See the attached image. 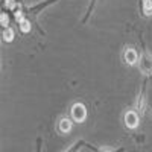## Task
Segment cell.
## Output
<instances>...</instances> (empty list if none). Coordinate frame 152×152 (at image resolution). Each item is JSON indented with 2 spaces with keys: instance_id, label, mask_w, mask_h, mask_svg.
Wrapping results in <instances>:
<instances>
[{
  "instance_id": "1",
  "label": "cell",
  "mask_w": 152,
  "mask_h": 152,
  "mask_svg": "<svg viewBox=\"0 0 152 152\" xmlns=\"http://www.w3.org/2000/svg\"><path fill=\"white\" fill-rule=\"evenodd\" d=\"M72 117L75 122H84L87 119V108L82 105V104H75L73 108H72Z\"/></svg>"
},
{
  "instance_id": "2",
  "label": "cell",
  "mask_w": 152,
  "mask_h": 152,
  "mask_svg": "<svg viewBox=\"0 0 152 152\" xmlns=\"http://www.w3.org/2000/svg\"><path fill=\"white\" fill-rule=\"evenodd\" d=\"M125 125L128 126V128H131V129L137 128V125H138V116H137L135 111H128V113L125 114Z\"/></svg>"
},
{
  "instance_id": "3",
  "label": "cell",
  "mask_w": 152,
  "mask_h": 152,
  "mask_svg": "<svg viewBox=\"0 0 152 152\" xmlns=\"http://www.w3.org/2000/svg\"><path fill=\"white\" fill-rule=\"evenodd\" d=\"M125 61H126V64H129V66H134L135 62L138 61V55L134 49H126V52H125Z\"/></svg>"
},
{
  "instance_id": "4",
  "label": "cell",
  "mask_w": 152,
  "mask_h": 152,
  "mask_svg": "<svg viewBox=\"0 0 152 152\" xmlns=\"http://www.w3.org/2000/svg\"><path fill=\"white\" fill-rule=\"evenodd\" d=\"M70 129H72V120L70 119H62L59 122V131L67 134V132H70Z\"/></svg>"
},
{
  "instance_id": "5",
  "label": "cell",
  "mask_w": 152,
  "mask_h": 152,
  "mask_svg": "<svg viewBox=\"0 0 152 152\" xmlns=\"http://www.w3.org/2000/svg\"><path fill=\"white\" fill-rule=\"evenodd\" d=\"M18 24H20V29H21V32H24V34L31 32V21H29V20L23 18L21 21H18Z\"/></svg>"
},
{
  "instance_id": "6",
  "label": "cell",
  "mask_w": 152,
  "mask_h": 152,
  "mask_svg": "<svg viewBox=\"0 0 152 152\" xmlns=\"http://www.w3.org/2000/svg\"><path fill=\"white\" fill-rule=\"evenodd\" d=\"M3 40L6 43H11L12 40H14V31H12L11 28H6L5 32H3Z\"/></svg>"
},
{
  "instance_id": "7",
  "label": "cell",
  "mask_w": 152,
  "mask_h": 152,
  "mask_svg": "<svg viewBox=\"0 0 152 152\" xmlns=\"http://www.w3.org/2000/svg\"><path fill=\"white\" fill-rule=\"evenodd\" d=\"M143 12L146 15L152 14V0H143Z\"/></svg>"
},
{
  "instance_id": "8",
  "label": "cell",
  "mask_w": 152,
  "mask_h": 152,
  "mask_svg": "<svg viewBox=\"0 0 152 152\" xmlns=\"http://www.w3.org/2000/svg\"><path fill=\"white\" fill-rule=\"evenodd\" d=\"M0 24H2V26H8L9 24V17H8V14H0Z\"/></svg>"
},
{
  "instance_id": "9",
  "label": "cell",
  "mask_w": 152,
  "mask_h": 152,
  "mask_svg": "<svg viewBox=\"0 0 152 152\" xmlns=\"http://www.w3.org/2000/svg\"><path fill=\"white\" fill-rule=\"evenodd\" d=\"M5 5H6L8 9H12V8L15 6V0H6V3H5Z\"/></svg>"
},
{
  "instance_id": "10",
  "label": "cell",
  "mask_w": 152,
  "mask_h": 152,
  "mask_svg": "<svg viewBox=\"0 0 152 152\" xmlns=\"http://www.w3.org/2000/svg\"><path fill=\"white\" fill-rule=\"evenodd\" d=\"M15 18H17L18 21H21V20H23V12H21L20 9H17V11H15Z\"/></svg>"
},
{
  "instance_id": "11",
  "label": "cell",
  "mask_w": 152,
  "mask_h": 152,
  "mask_svg": "<svg viewBox=\"0 0 152 152\" xmlns=\"http://www.w3.org/2000/svg\"><path fill=\"white\" fill-rule=\"evenodd\" d=\"M104 152H111V151H104Z\"/></svg>"
}]
</instances>
